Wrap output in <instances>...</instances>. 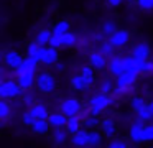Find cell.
<instances>
[{
	"label": "cell",
	"instance_id": "obj_40",
	"mask_svg": "<svg viewBox=\"0 0 153 148\" xmlns=\"http://www.w3.org/2000/svg\"><path fill=\"white\" fill-rule=\"evenodd\" d=\"M110 91H112V82L104 81L102 84H100V92H104V94H110Z\"/></svg>",
	"mask_w": 153,
	"mask_h": 148
},
{
	"label": "cell",
	"instance_id": "obj_43",
	"mask_svg": "<svg viewBox=\"0 0 153 148\" xmlns=\"http://www.w3.org/2000/svg\"><path fill=\"white\" fill-rule=\"evenodd\" d=\"M123 0H107V3H109V7H112V8H117V7L122 5Z\"/></svg>",
	"mask_w": 153,
	"mask_h": 148
},
{
	"label": "cell",
	"instance_id": "obj_5",
	"mask_svg": "<svg viewBox=\"0 0 153 148\" xmlns=\"http://www.w3.org/2000/svg\"><path fill=\"white\" fill-rule=\"evenodd\" d=\"M109 41L112 43L115 48H122V46L128 45V41H130V33L127 31V30H119V28H117L115 31H114L112 35L109 36Z\"/></svg>",
	"mask_w": 153,
	"mask_h": 148
},
{
	"label": "cell",
	"instance_id": "obj_36",
	"mask_svg": "<svg viewBox=\"0 0 153 148\" xmlns=\"http://www.w3.org/2000/svg\"><path fill=\"white\" fill-rule=\"evenodd\" d=\"M41 48V45L38 41H33V43H30L28 45V48H27V54L28 56H36V53H38V49Z\"/></svg>",
	"mask_w": 153,
	"mask_h": 148
},
{
	"label": "cell",
	"instance_id": "obj_6",
	"mask_svg": "<svg viewBox=\"0 0 153 148\" xmlns=\"http://www.w3.org/2000/svg\"><path fill=\"white\" fill-rule=\"evenodd\" d=\"M4 61H5V64H7L8 68H10V69H13V71H15V69H17L18 66H20L22 62L25 61V58H23V56H22L18 51H13V49H10V51H7V53H5Z\"/></svg>",
	"mask_w": 153,
	"mask_h": 148
},
{
	"label": "cell",
	"instance_id": "obj_17",
	"mask_svg": "<svg viewBox=\"0 0 153 148\" xmlns=\"http://www.w3.org/2000/svg\"><path fill=\"white\" fill-rule=\"evenodd\" d=\"M81 125H82V118H81V115H73V117H68L66 130L69 132V135H74L77 130H81Z\"/></svg>",
	"mask_w": 153,
	"mask_h": 148
},
{
	"label": "cell",
	"instance_id": "obj_35",
	"mask_svg": "<svg viewBox=\"0 0 153 148\" xmlns=\"http://www.w3.org/2000/svg\"><path fill=\"white\" fill-rule=\"evenodd\" d=\"M143 141H153V123H146L143 128Z\"/></svg>",
	"mask_w": 153,
	"mask_h": 148
},
{
	"label": "cell",
	"instance_id": "obj_44",
	"mask_svg": "<svg viewBox=\"0 0 153 148\" xmlns=\"http://www.w3.org/2000/svg\"><path fill=\"white\" fill-rule=\"evenodd\" d=\"M54 68H56L58 72H63L64 71V64H63V62H56V64H54Z\"/></svg>",
	"mask_w": 153,
	"mask_h": 148
},
{
	"label": "cell",
	"instance_id": "obj_1",
	"mask_svg": "<svg viewBox=\"0 0 153 148\" xmlns=\"http://www.w3.org/2000/svg\"><path fill=\"white\" fill-rule=\"evenodd\" d=\"M112 102H114V99L110 97L109 94L100 92V94L94 95V97H91V100H89L91 114H92V115H99L100 112H104L109 105H112Z\"/></svg>",
	"mask_w": 153,
	"mask_h": 148
},
{
	"label": "cell",
	"instance_id": "obj_29",
	"mask_svg": "<svg viewBox=\"0 0 153 148\" xmlns=\"http://www.w3.org/2000/svg\"><path fill=\"white\" fill-rule=\"evenodd\" d=\"M82 125L86 128H89V130H92L97 125H100V122H99V118H97V115H91V117H86L82 120Z\"/></svg>",
	"mask_w": 153,
	"mask_h": 148
},
{
	"label": "cell",
	"instance_id": "obj_26",
	"mask_svg": "<svg viewBox=\"0 0 153 148\" xmlns=\"http://www.w3.org/2000/svg\"><path fill=\"white\" fill-rule=\"evenodd\" d=\"M38 59L35 58V56H28L27 54V58H25V61H23V66H25V69L27 71H30V72H35L38 69Z\"/></svg>",
	"mask_w": 153,
	"mask_h": 148
},
{
	"label": "cell",
	"instance_id": "obj_24",
	"mask_svg": "<svg viewBox=\"0 0 153 148\" xmlns=\"http://www.w3.org/2000/svg\"><path fill=\"white\" fill-rule=\"evenodd\" d=\"M68 133H69V132L66 130V127L54 128V130H53V140L56 141V143H64L66 138H68Z\"/></svg>",
	"mask_w": 153,
	"mask_h": 148
},
{
	"label": "cell",
	"instance_id": "obj_18",
	"mask_svg": "<svg viewBox=\"0 0 153 148\" xmlns=\"http://www.w3.org/2000/svg\"><path fill=\"white\" fill-rule=\"evenodd\" d=\"M59 59V54H58V48H53V46H48V51H46V56L43 58V64L45 66H54Z\"/></svg>",
	"mask_w": 153,
	"mask_h": 148
},
{
	"label": "cell",
	"instance_id": "obj_11",
	"mask_svg": "<svg viewBox=\"0 0 153 148\" xmlns=\"http://www.w3.org/2000/svg\"><path fill=\"white\" fill-rule=\"evenodd\" d=\"M17 81H18V84L22 86V89H23V91H28V89H30L33 84H36L35 72H30V71L18 74V76H17Z\"/></svg>",
	"mask_w": 153,
	"mask_h": 148
},
{
	"label": "cell",
	"instance_id": "obj_13",
	"mask_svg": "<svg viewBox=\"0 0 153 148\" xmlns=\"http://www.w3.org/2000/svg\"><path fill=\"white\" fill-rule=\"evenodd\" d=\"M48 122L53 128H61L66 127L68 123V115H64L63 112H51L50 117H48Z\"/></svg>",
	"mask_w": 153,
	"mask_h": 148
},
{
	"label": "cell",
	"instance_id": "obj_28",
	"mask_svg": "<svg viewBox=\"0 0 153 148\" xmlns=\"http://www.w3.org/2000/svg\"><path fill=\"white\" fill-rule=\"evenodd\" d=\"M10 112H12V107L8 105L7 99H2V100H0V118L5 120V118L10 115Z\"/></svg>",
	"mask_w": 153,
	"mask_h": 148
},
{
	"label": "cell",
	"instance_id": "obj_37",
	"mask_svg": "<svg viewBox=\"0 0 153 148\" xmlns=\"http://www.w3.org/2000/svg\"><path fill=\"white\" fill-rule=\"evenodd\" d=\"M50 46H53V48H63V38H61L59 35H53L50 39Z\"/></svg>",
	"mask_w": 153,
	"mask_h": 148
},
{
	"label": "cell",
	"instance_id": "obj_2",
	"mask_svg": "<svg viewBox=\"0 0 153 148\" xmlns=\"http://www.w3.org/2000/svg\"><path fill=\"white\" fill-rule=\"evenodd\" d=\"M36 87L43 94H51L56 91V79L50 72H41L36 76Z\"/></svg>",
	"mask_w": 153,
	"mask_h": 148
},
{
	"label": "cell",
	"instance_id": "obj_9",
	"mask_svg": "<svg viewBox=\"0 0 153 148\" xmlns=\"http://www.w3.org/2000/svg\"><path fill=\"white\" fill-rule=\"evenodd\" d=\"M109 71L112 76L119 77L120 74L125 72V62H123V56H114L109 62Z\"/></svg>",
	"mask_w": 153,
	"mask_h": 148
},
{
	"label": "cell",
	"instance_id": "obj_42",
	"mask_svg": "<svg viewBox=\"0 0 153 148\" xmlns=\"http://www.w3.org/2000/svg\"><path fill=\"white\" fill-rule=\"evenodd\" d=\"M143 72H148V74H152V72H153V62H150L148 59H146L145 66H143Z\"/></svg>",
	"mask_w": 153,
	"mask_h": 148
},
{
	"label": "cell",
	"instance_id": "obj_7",
	"mask_svg": "<svg viewBox=\"0 0 153 148\" xmlns=\"http://www.w3.org/2000/svg\"><path fill=\"white\" fill-rule=\"evenodd\" d=\"M143 128H145V123H143V120H140V118L135 123H132V127H130V130H128L130 140L135 141V143L143 141Z\"/></svg>",
	"mask_w": 153,
	"mask_h": 148
},
{
	"label": "cell",
	"instance_id": "obj_46",
	"mask_svg": "<svg viewBox=\"0 0 153 148\" xmlns=\"http://www.w3.org/2000/svg\"><path fill=\"white\" fill-rule=\"evenodd\" d=\"M127 2H137V0H127Z\"/></svg>",
	"mask_w": 153,
	"mask_h": 148
},
{
	"label": "cell",
	"instance_id": "obj_25",
	"mask_svg": "<svg viewBox=\"0 0 153 148\" xmlns=\"http://www.w3.org/2000/svg\"><path fill=\"white\" fill-rule=\"evenodd\" d=\"M71 87H73L74 91H84L87 86H86V82H84L82 76L76 74V76H73V77H71Z\"/></svg>",
	"mask_w": 153,
	"mask_h": 148
},
{
	"label": "cell",
	"instance_id": "obj_31",
	"mask_svg": "<svg viewBox=\"0 0 153 148\" xmlns=\"http://www.w3.org/2000/svg\"><path fill=\"white\" fill-rule=\"evenodd\" d=\"M145 105H146V102L143 97H133L132 100H130V107H132L133 112H138L140 109H143Z\"/></svg>",
	"mask_w": 153,
	"mask_h": 148
},
{
	"label": "cell",
	"instance_id": "obj_15",
	"mask_svg": "<svg viewBox=\"0 0 153 148\" xmlns=\"http://www.w3.org/2000/svg\"><path fill=\"white\" fill-rule=\"evenodd\" d=\"M100 132H102L105 137H114L117 133V125L112 118H104L100 122Z\"/></svg>",
	"mask_w": 153,
	"mask_h": 148
},
{
	"label": "cell",
	"instance_id": "obj_39",
	"mask_svg": "<svg viewBox=\"0 0 153 148\" xmlns=\"http://www.w3.org/2000/svg\"><path fill=\"white\" fill-rule=\"evenodd\" d=\"M109 147L110 148H125V147H128V143H127V141H122V140H112L109 143Z\"/></svg>",
	"mask_w": 153,
	"mask_h": 148
},
{
	"label": "cell",
	"instance_id": "obj_14",
	"mask_svg": "<svg viewBox=\"0 0 153 148\" xmlns=\"http://www.w3.org/2000/svg\"><path fill=\"white\" fill-rule=\"evenodd\" d=\"M132 54L138 59H148V56L152 54V48H150L148 43L142 41L138 45H135V48L132 49Z\"/></svg>",
	"mask_w": 153,
	"mask_h": 148
},
{
	"label": "cell",
	"instance_id": "obj_16",
	"mask_svg": "<svg viewBox=\"0 0 153 148\" xmlns=\"http://www.w3.org/2000/svg\"><path fill=\"white\" fill-rule=\"evenodd\" d=\"M50 127L51 125H50V122H48V118H36L35 123L31 125V130L36 135H45V133H48Z\"/></svg>",
	"mask_w": 153,
	"mask_h": 148
},
{
	"label": "cell",
	"instance_id": "obj_4",
	"mask_svg": "<svg viewBox=\"0 0 153 148\" xmlns=\"http://www.w3.org/2000/svg\"><path fill=\"white\" fill-rule=\"evenodd\" d=\"M22 86L13 81H4L2 84H0V97L2 99H15L18 97V95L22 94Z\"/></svg>",
	"mask_w": 153,
	"mask_h": 148
},
{
	"label": "cell",
	"instance_id": "obj_8",
	"mask_svg": "<svg viewBox=\"0 0 153 148\" xmlns=\"http://www.w3.org/2000/svg\"><path fill=\"white\" fill-rule=\"evenodd\" d=\"M71 141H73L74 147H89V130H87L86 127L81 128V130H77L76 133L71 137Z\"/></svg>",
	"mask_w": 153,
	"mask_h": 148
},
{
	"label": "cell",
	"instance_id": "obj_34",
	"mask_svg": "<svg viewBox=\"0 0 153 148\" xmlns=\"http://www.w3.org/2000/svg\"><path fill=\"white\" fill-rule=\"evenodd\" d=\"M137 7L142 12H152L153 10V0H137Z\"/></svg>",
	"mask_w": 153,
	"mask_h": 148
},
{
	"label": "cell",
	"instance_id": "obj_21",
	"mask_svg": "<svg viewBox=\"0 0 153 148\" xmlns=\"http://www.w3.org/2000/svg\"><path fill=\"white\" fill-rule=\"evenodd\" d=\"M69 30H71V23L68 22V20H59V22H58L56 25L53 26V35L63 36L64 33H68Z\"/></svg>",
	"mask_w": 153,
	"mask_h": 148
},
{
	"label": "cell",
	"instance_id": "obj_27",
	"mask_svg": "<svg viewBox=\"0 0 153 148\" xmlns=\"http://www.w3.org/2000/svg\"><path fill=\"white\" fill-rule=\"evenodd\" d=\"M61 38H63V48H71V46H74L76 41H77V36L74 35V33H71V31L64 33Z\"/></svg>",
	"mask_w": 153,
	"mask_h": 148
},
{
	"label": "cell",
	"instance_id": "obj_33",
	"mask_svg": "<svg viewBox=\"0 0 153 148\" xmlns=\"http://www.w3.org/2000/svg\"><path fill=\"white\" fill-rule=\"evenodd\" d=\"M137 115H138V118L140 120H143V122H150V120H153V115H152V112L148 110V107H143V109H140L138 112H137Z\"/></svg>",
	"mask_w": 153,
	"mask_h": 148
},
{
	"label": "cell",
	"instance_id": "obj_3",
	"mask_svg": "<svg viewBox=\"0 0 153 148\" xmlns=\"http://www.w3.org/2000/svg\"><path fill=\"white\" fill-rule=\"evenodd\" d=\"M59 110L63 112L64 115L68 117H73V115H79L82 112V104H81L79 99L76 97H69V99H64L59 105Z\"/></svg>",
	"mask_w": 153,
	"mask_h": 148
},
{
	"label": "cell",
	"instance_id": "obj_41",
	"mask_svg": "<svg viewBox=\"0 0 153 148\" xmlns=\"http://www.w3.org/2000/svg\"><path fill=\"white\" fill-rule=\"evenodd\" d=\"M46 51H48V48H46V46H45V45H41V48L40 49H38V53H36V56H35V58H36L38 59V61H43V58H45V56H46Z\"/></svg>",
	"mask_w": 153,
	"mask_h": 148
},
{
	"label": "cell",
	"instance_id": "obj_20",
	"mask_svg": "<svg viewBox=\"0 0 153 148\" xmlns=\"http://www.w3.org/2000/svg\"><path fill=\"white\" fill-rule=\"evenodd\" d=\"M92 66H84L82 69H81V76H82V79H84V82H86V86L87 87H91V86L94 84V81H96V77H94V71H92Z\"/></svg>",
	"mask_w": 153,
	"mask_h": 148
},
{
	"label": "cell",
	"instance_id": "obj_30",
	"mask_svg": "<svg viewBox=\"0 0 153 148\" xmlns=\"http://www.w3.org/2000/svg\"><path fill=\"white\" fill-rule=\"evenodd\" d=\"M114 49H115V46H114V45H112V43H110V41H104L102 45L99 46V51L102 53L104 56H107V58L114 54Z\"/></svg>",
	"mask_w": 153,
	"mask_h": 148
},
{
	"label": "cell",
	"instance_id": "obj_12",
	"mask_svg": "<svg viewBox=\"0 0 153 148\" xmlns=\"http://www.w3.org/2000/svg\"><path fill=\"white\" fill-rule=\"evenodd\" d=\"M89 64L94 69H104L107 64V56H104L100 51H92L89 54Z\"/></svg>",
	"mask_w": 153,
	"mask_h": 148
},
{
	"label": "cell",
	"instance_id": "obj_45",
	"mask_svg": "<svg viewBox=\"0 0 153 148\" xmlns=\"http://www.w3.org/2000/svg\"><path fill=\"white\" fill-rule=\"evenodd\" d=\"M31 102H33V97H31V95H27V97H25V104H28V105H30Z\"/></svg>",
	"mask_w": 153,
	"mask_h": 148
},
{
	"label": "cell",
	"instance_id": "obj_22",
	"mask_svg": "<svg viewBox=\"0 0 153 148\" xmlns=\"http://www.w3.org/2000/svg\"><path fill=\"white\" fill-rule=\"evenodd\" d=\"M51 36H53V30L43 28V30H40V31H38V35H36V41L40 43V45H50Z\"/></svg>",
	"mask_w": 153,
	"mask_h": 148
},
{
	"label": "cell",
	"instance_id": "obj_23",
	"mask_svg": "<svg viewBox=\"0 0 153 148\" xmlns=\"http://www.w3.org/2000/svg\"><path fill=\"white\" fill-rule=\"evenodd\" d=\"M102 132H97L96 128L89 130V147H99L102 143Z\"/></svg>",
	"mask_w": 153,
	"mask_h": 148
},
{
	"label": "cell",
	"instance_id": "obj_38",
	"mask_svg": "<svg viewBox=\"0 0 153 148\" xmlns=\"http://www.w3.org/2000/svg\"><path fill=\"white\" fill-rule=\"evenodd\" d=\"M35 120H36V117H35V115L31 114L30 110H28V112H25V114H23V123H25V125L31 127V125L35 123Z\"/></svg>",
	"mask_w": 153,
	"mask_h": 148
},
{
	"label": "cell",
	"instance_id": "obj_32",
	"mask_svg": "<svg viewBox=\"0 0 153 148\" xmlns=\"http://www.w3.org/2000/svg\"><path fill=\"white\" fill-rule=\"evenodd\" d=\"M115 30H117V25L112 22V20H107V22L102 23V33H104V35L110 36L114 31H115Z\"/></svg>",
	"mask_w": 153,
	"mask_h": 148
},
{
	"label": "cell",
	"instance_id": "obj_19",
	"mask_svg": "<svg viewBox=\"0 0 153 148\" xmlns=\"http://www.w3.org/2000/svg\"><path fill=\"white\" fill-rule=\"evenodd\" d=\"M30 112L36 118H48V117H50V114H51L45 104H33V105H31V109H30Z\"/></svg>",
	"mask_w": 153,
	"mask_h": 148
},
{
	"label": "cell",
	"instance_id": "obj_10",
	"mask_svg": "<svg viewBox=\"0 0 153 148\" xmlns=\"http://www.w3.org/2000/svg\"><path fill=\"white\" fill-rule=\"evenodd\" d=\"M137 77H138V72L125 71L123 74H120L119 77H117L115 84L119 86V87H132V84L137 81Z\"/></svg>",
	"mask_w": 153,
	"mask_h": 148
}]
</instances>
